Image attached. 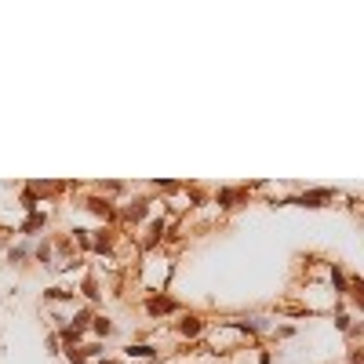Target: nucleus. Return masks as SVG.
I'll list each match as a JSON object with an SVG mask.
<instances>
[]
</instances>
